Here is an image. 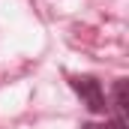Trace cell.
<instances>
[{
	"instance_id": "cell-1",
	"label": "cell",
	"mask_w": 129,
	"mask_h": 129,
	"mask_svg": "<svg viewBox=\"0 0 129 129\" xmlns=\"http://www.w3.org/2000/svg\"><path fill=\"white\" fill-rule=\"evenodd\" d=\"M69 87L78 93V99L84 102V108L90 114H105L108 111V96H105L102 84H99L93 75H72L69 78Z\"/></svg>"
},
{
	"instance_id": "cell-3",
	"label": "cell",
	"mask_w": 129,
	"mask_h": 129,
	"mask_svg": "<svg viewBox=\"0 0 129 129\" xmlns=\"http://www.w3.org/2000/svg\"><path fill=\"white\" fill-rule=\"evenodd\" d=\"M81 129H129V126L117 123V120H105V123H84Z\"/></svg>"
},
{
	"instance_id": "cell-2",
	"label": "cell",
	"mask_w": 129,
	"mask_h": 129,
	"mask_svg": "<svg viewBox=\"0 0 129 129\" xmlns=\"http://www.w3.org/2000/svg\"><path fill=\"white\" fill-rule=\"evenodd\" d=\"M108 111L114 114L111 120L129 126V117H126V78H117L114 87H111V102H108Z\"/></svg>"
}]
</instances>
